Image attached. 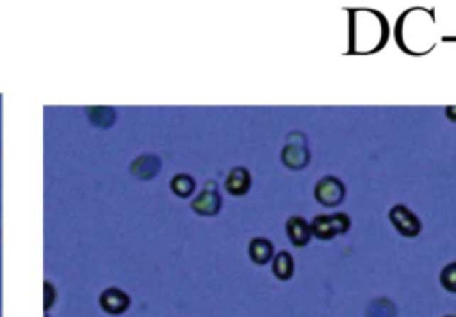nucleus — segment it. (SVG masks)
I'll use <instances>...</instances> for the list:
<instances>
[{
	"label": "nucleus",
	"mask_w": 456,
	"mask_h": 317,
	"mask_svg": "<svg viewBox=\"0 0 456 317\" xmlns=\"http://www.w3.org/2000/svg\"><path fill=\"white\" fill-rule=\"evenodd\" d=\"M440 285L449 292H456V262L445 266L440 273Z\"/></svg>",
	"instance_id": "obj_13"
},
{
	"label": "nucleus",
	"mask_w": 456,
	"mask_h": 317,
	"mask_svg": "<svg viewBox=\"0 0 456 317\" xmlns=\"http://www.w3.org/2000/svg\"><path fill=\"white\" fill-rule=\"evenodd\" d=\"M366 317H396V305L387 298L374 299L367 306Z\"/></svg>",
	"instance_id": "obj_11"
},
{
	"label": "nucleus",
	"mask_w": 456,
	"mask_h": 317,
	"mask_svg": "<svg viewBox=\"0 0 456 317\" xmlns=\"http://www.w3.org/2000/svg\"><path fill=\"white\" fill-rule=\"evenodd\" d=\"M445 114H447L449 119L456 122V107H447L445 109Z\"/></svg>",
	"instance_id": "obj_14"
},
{
	"label": "nucleus",
	"mask_w": 456,
	"mask_h": 317,
	"mask_svg": "<svg viewBox=\"0 0 456 317\" xmlns=\"http://www.w3.org/2000/svg\"><path fill=\"white\" fill-rule=\"evenodd\" d=\"M251 175L246 168H234L224 182V189L234 196H243L250 191Z\"/></svg>",
	"instance_id": "obj_6"
},
{
	"label": "nucleus",
	"mask_w": 456,
	"mask_h": 317,
	"mask_svg": "<svg viewBox=\"0 0 456 317\" xmlns=\"http://www.w3.org/2000/svg\"><path fill=\"white\" fill-rule=\"evenodd\" d=\"M308 158H310V154H308L307 143L300 132H294L282 150V163L291 170H301L308 164Z\"/></svg>",
	"instance_id": "obj_2"
},
{
	"label": "nucleus",
	"mask_w": 456,
	"mask_h": 317,
	"mask_svg": "<svg viewBox=\"0 0 456 317\" xmlns=\"http://www.w3.org/2000/svg\"><path fill=\"white\" fill-rule=\"evenodd\" d=\"M287 235H289V241L293 242L296 248H303L312 237L310 225L300 216H294L287 221Z\"/></svg>",
	"instance_id": "obj_7"
},
{
	"label": "nucleus",
	"mask_w": 456,
	"mask_h": 317,
	"mask_svg": "<svg viewBox=\"0 0 456 317\" xmlns=\"http://www.w3.org/2000/svg\"><path fill=\"white\" fill-rule=\"evenodd\" d=\"M273 273H275V276L278 278V280H283V281L293 278L294 274L293 257H291L287 252L278 253V255L275 257V260H273Z\"/></svg>",
	"instance_id": "obj_10"
},
{
	"label": "nucleus",
	"mask_w": 456,
	"mask_h": 317,
	"mask_svg": "<svg viewBox=\"0 0 456 317\" xmlns=\"http://www.w3.org/2000/svg\"><path fill=\"white\" fill-rule=\"evenodd\" d=\"M389 217H391V223L394 225L396 230L399 232L405 237H416V235L420 234L423 230V225L417 220L416 214L410 209H406L405 205H396L394 209L389 213Z\"/></svg>",
	"instance_id": "obj_4"
},
{
	"label": "nucleus",
	"mask_w": 456,
	"mask_h": 317,
	"mask_svg": "<svg viewBox=\"0 0 456 317\" xmlns=\"http://www.w3.org/2000/svg\"><path fill=\"white\" fill-rule=\"evenodd\" d=\"M221 209V198L216 191V184L209 182L198 198L192 202V210L198 213L200 216H216Z\"/></svg>",
	"instance_id": "obj_5"
},
{
	"label": "nucleus",
	"mask_w": 456,
	"mask_h": 317,
	"mask_svg": "<svg viewBox=\"0 0 456 317\" xmlns=\"http://www.w3.org/2000/svg\"><path fill=\"white\" fill-rule=\"evenodd\" d=\"M248 253H250V259L254 260L257 266H264L271 260L273 257V245L268 241V239H254L250 242V248H248Z\"/></svg>",
	"instance_id": "obj_9"
},
{
	"label": "nucleus",
	"mask_w": 456,
	"mask_h": 317,
	"mask_svg": "<svg viewBox=\"0 0 456 317\" xmlns=\"http://www.w3.org/2000/svg\"><path fill=\"white\" fill-rule=\"evenodd\" d=\"M171 189L175 191V195L178 196H189L192 191H195V181L188 175H177V177L171 181Z\"/></svg>",
	"instance_id": "obj_12"
},
{
	"label": "nucleus",
	"mask_w": 456,
	"mask_h": 317,
	"mask_svg": "<svg viewBox=\"0 0 456 317\" xmlns=\"http://www.w3.org/2000/svg\"><path fill=\"white\" fill-rule=\"evenodd\" d=\"M444 317H456V316H444Z\"/></svg>",
	"instance_id": "obj_15"
},
{
	"label": "nucleus",
	"mask_w": 456,
	"mask_h": 317,
	"mask_svg": "<svg viewBox=\"0 0 456 317\" xmlns=\"http://www.w3.org/2000/svg\"><path fill=\"white\" fill-rule=\"evenodd\" d=\"M100 303H102V306H104L105 312L121 313L129 308V303H131V299H129L127 294H124L121 291H118V289H107V291L102 294Z\"/></svg>",
	"instance_id": "obj_8"
},
{
	"label": "nucleus",
	"mask_w": 456,
	"mask_h": 317,
	"mask_svg": "<svg viewBox=\"0 0 456 317\" xmlns=\"http://www.w3.org/2000/svg\"><path fill=\"white\" fill-rule=\"evenodd\" d=\"M344 184L335 177H325L315 184V200L325 207H335L344 200Z\"/></svg>",
	"instance_id": "obj_3"
},
{
	"label": "nucleus",
	"mask_w": 456,
	"mask_h": 317,
	"mask_svg": "<svg viewBox=\"0 0 456 317\" xmlns=\"http://www.w3.org/2000/svg\"><path fill=\"white\" fill-rule=\"evenodd\" d=\"M352 227V220L344 213H337L332 216H315L310 225L312 235L317 239L328 241L339 234H346Z\"/></svg>",
	"instance_id": "obj_1"
}]
</instances>
